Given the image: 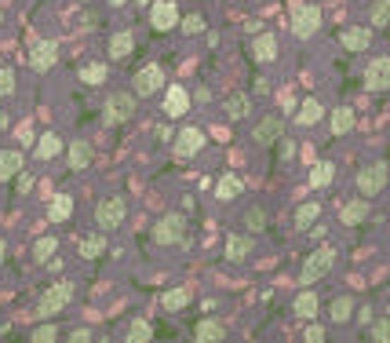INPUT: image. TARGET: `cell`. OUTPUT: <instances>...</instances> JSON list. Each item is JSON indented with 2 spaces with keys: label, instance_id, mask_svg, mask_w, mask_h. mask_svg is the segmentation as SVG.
I'll use <instances>...</instances> for the list:
<instances>
[{
  "label": "cell",
  "instance_id": "obj_1",
  "mask_svg": "<svg viewBox=\"0 0 390 343\" xmlns=\"http://www.w3.org/2000/svg\"><path fill=\"white\" fill-rule=\"evenodd\" d=\"M73 292H77V289H73V282H59V285H51L44 296L37 299L33 314H37V318H51V314H59V311L73 299Z\"/></svg>",
  "mask_w": 390,
  "mask_h": 343
},
{
  "label": "cell",
  "instance_id": "obj_2",
  "mask_svg": "<svg viewBox=\"0 0 390 343\" xmlns=\"http://www.w3.org/2000/svg\"><path fill=\"white\" fill-rule=\"evenodd\" d=\"M124 216H128L124 198H106V201H99V208H95V223H99L102 234H114V230L124 223Z\"/></svg>",
  "mask_w": 390,
  "mask_h": 343
},
{
  "label": "cell",
  "instance_id": "obj_3",
  "mask_svg": "<svg viewBox=\"0 0 390 343\" xmlns=\"http://www.w3.org/2000/svg\"><path fill=\"white\" fill-rule=\"evenodd\" d=\"M332 263H336V252L332 248H317L307 263H303V270H299V282L303 285H314V282H321L324 274L332 270Z\"/></svg>",
  "mask_w": 390,
  "mask_h": 343
},
{
  "label": "cell",
  "instance_id": "obj_4",
  "mask_svg": "<svg viewBox=\"0 0 390 343\" xmlns=\"http://www.w3.org/2000/svg\"><path fill=\"white\" fill-rule=\"evenodd\" d=\"M132 114H135V95L132 92H117V95L106 99V106H102L106 124H124V121H132Z\"/></svg>",
  "mask_w": 390,
  "mask_h": 343
},
{
  "label": "cell",
  "instance_id": "obj_5",
  "mask_svg": "<svg viewBox=\"0 0 390 343\" xmlns=\"http://www.w3.org/2000/svg\"><path fill=\"white\" fill-rule=\"evenodd\" d=\"M186 238V219L179 216V212H168L164 219H157L154 227V241L157 245H179Z\"/></svg>",
  "mask_w": 390,
  "mask_h": 343
},
{
  "label": "cell",
  "instance_id": "obj_6",
  "mask_svg": "<svg viewBox=\"0 0 390 343\" xmlns=\"http://www.w3.org/2000/svg\"><path fill=\"white\" fill-rule=\"evenodd\" d=\"M383 186H386V164H383V161L365 164V168L358 172V190H361L365 198H376Z\"/></svg>",
  "mask_w": 390,
  "mask_h": 343
},
{
  "label": "cell",
  "instance_id": "obj_7",
  "mask_svg": "<svg viewBox=\"0 0 390 343\" xmlns=\"http://www.w3.org/2000/svg\"><path fill=\"white\" fill-rule=\"evenodd\" d=\"M317 26H321V8L303 4V8L292 11V33H295V37H314Z\"/></svg>",
  "mask_w": 390,
  "mask_h": 343
},
{
  "label": "cell",
  "instance_id": "obj_8",
  "mask_svg": "<svg viewBox=\"0 0 390 343\" xmlns=\"http://www.w3.org/2000/svg\"><path fill=\"white\" fill-rule=\"evenodd\" d=\"M132 88H135L139 99H142V95H157V92L164 88V70H161V66H142V70L135 73V80H132Z\"/></svg>",
  "mask_w": 390,
  "mask_h": 343
},
{
  "label": "cell",
  "instance_id": "obj_9",
  "mask_svg": "<svg viewBox=\"0 0 390 343\" xmlns=\"http://www.w3.org/2000/svg\"><path fill=\"white\" fill-rule=\"evenodd\" d=\"M59 62V48H55V40H33V48H30V66L37 73H44L51 70Z\"/></svg>",
  "mask_w": 390,
  "mask_h": 343
},
{
  "label": "cell",
  "instance_id": "obj_10",
  "mask_svg": "<svg viewBox=\"0 0 390 343\" xmlns=\"http://www.w3.org/2000/svg\"><path fill=\"white\" fill-rule=\"evenodd\" d=\"M150 23H154V30L168 33L171 26H179V8L171 4V0H157V4L150 8Z\"/></svg>",
  "mask_w": 390,
  "mask_h": 343
},
{
  "label": "cell",
  "instance_id": "obj_11",
  "mask_svg": "<svg viewBox=\"0 0 390 343\" xmlns=\"http://www.w3.org/2000/svg\"><path fill=\"white\" fill-rule=\"evenodd\" d=\"M252 136H255L259 146H270V143H277L281 136H285V121H281L277 114H270V117H263V121L252 128Z\"/></svg>",
  "mask_w": 390,
  "mask_h": 343
},
{
  "label": "cell",
  "instance_id": "obj_12",
  "mask_svg": "<svg viewBox=\"0 0 390 343\" xmlns=\"http://www.w3.org/2000/svg\"><path fill=\"white\" fill-rule=\"evenodd\" d=\"M365 88L368 92H386L390 88V59H376L365 70Z\"/></svg>",
  "mask_w": 390,
  "mask_h": 343
},
{
  "label": "cell",
  "instance_id": "obj_13",
  "mask_svg": "<svg viewBox=\"0 0 390 343\" xmlns=\"http://www.w3.org/2000/svg\"><path fill=\"white\" fill-rule=\"evenodd\" d=\"M205 146V132H201V128H183V132H179V139H176V157H193V154H197V150Z\"/></svg>",
  "mask_w": 390,
  "mask_h": 343
},
{
  "label": "cell",
  "instance_id": "obj_14",
  "mask_svg": "<svg viewBox=\"0 0 390 343\" xmlns=\"http://www.w3.org/2000/svg\"><path fill=\"white\" fill-rule=\"evenodd\" d=\"M193 336H197L201 343H219V339H226V325L215 321V318H205V321L193 325Z\"/></svg>",
  "mask_w": 390,
  "mask_h": 343
},
{
  "label": "cell",
  "instance_id": "obj_15",
  "mask_svg": "<svg viewBox=\"0 0 390 343\" xmlns=\"http://www.w3.org/2000/svg\"><path fill=\"white\" fill-rule=\"evenodd\" d=\"M252 248H255L252 238H245V234H233V238H226V260H230V263H241V260H248V255H252Z\"/></svg>",
  "mask_w": 390,
  "mask_h": 343
},
{
  "label": "cell",
  "instance_id": "obj_16",
  "mask_svg": "<svg viewBox=\"0 0 390 343\" xmlns=\"http://www.w3.org/2000/svg\"><path fill=\"white\" fill-rule=\"evenodd\" d=\"M252 55H255V62H274L277 59V37L274 33H259L252 40Z\"/></svg>",
  "mask_w": 390,
  "mask_h": 343
},
{
  "label": "cell",
  "instance_id": "obj_17",
  "mask_svg": "<svg viewBox=\"0 0 390 343\" xmlns=\"http://www.w3.org/2000/svg\"><path fill=\"white\" fill-rule=\"evenodd\" d=\"M33 150H37L33 157H40V161H55V157L62 154V139H59L55 132H44V136L37 139V146H33Z\"/></svg>",
  "mask_w": 390,
  "mask_h": 343
},
{
  "label": "cell",
  "instance_id": "obj_18",
  "mask_svg": "<svg viewBox=\"0 0 390 343\" xmlns=\"http://www.w3.org/2000/svg\"><path fill=\"white\" fill-rule=\"evenodd\" d=\"M190 110V95L183 92V88H168V95H164V114L168 117H183Z\"/></svg>",
  "mask_w": 390,
  "mask_h": 343
},
{
  "label": "cell",
  "instance_id": "obj_19",
  "mask_svg": "<svg viewBox=\"0 0 390 343\" xmlns=\"http://www.w3.org/2000/svg\"><path fill=\"white\" fill-rule=\"evenodd\" d=\"M66 161H70V168H73V172L88 168V164H92V143L77 139V143H73V146L66 150Z\"/></svg>",
  "mask_w": 390,
  "mask_h": 343
},
{
  "label": "cell",
  "instance_id": "obj_20",
  "mask_svg": "<svg viewBox=\"0 0 390 343\" xmlns=\"http://www.w3.org/2000/svg\"><path fill=\"white\" fill-rule=\"evenodd\" d=\"M332 179H336V164L332 161H314L310 164V186L324 190V186H332Z\"/></svg>",
  "mask_w": 390,
  "mask_h": 343
},
{
  "label": "cell",
  "instance_id": "obj_21",
  "mask_svg": "<svg viewBox=\"0 0 390 343\" xmlns=\"http://www.w3.org/2000/svg\"><path fill=\"white\" fill-rule=\"evenodd\" d=\"M18 172H23V154H18V150H4V154H0V183L15 179Z\"/></svg>",
  "mask_w": 390,
  "mask_h": 343
},
{
  "label": "cell",
  "instance_id": "obj_22",
  "mask_svg": "<svg viewBox=\"0 0 390 343\" xmlns=\"http://www.w3.org/2000/svg\"><path fill=\"white\" fill-rule=\"evenodd\" d=\"M329 128H332V136H346L354 128V110L351 106H336L332 117H329Z\"/></svg>",
  "mask_w": 390,
  "mask_h": 343
},
{
  "label": "cell",
  "instance_id": "obj_23",
  "mask_svg": "<svg viewBox=\"0 0 390 343\" xmlns=\"http://www.w3.org/2000/svg\"><path fill=\"white\" fill-rule=\"evenodd\" d=\"M48 216H51V223H66L73 216V198L70 194H55L51 205H48Z\"/></svg>",
  "mask_w": 390,
  "mask_h": 343
},
{
  "label": "cell",
  "instance_id": "obj_24",
  "mask_svg": "<svg viewBox=\"0 0 390 343\" xmlns=\"http://www.w3.org/2000/svg\"><path fill=\"white\" fill-rule=\"evenodd\" d=\"M77 252H80V260H99V255L106 252V238L102 234H88V238L77 241Z\"/></svg>",
  "mask_w": 390,
  "mask_h": 343
},
{
  "label": "cell",
  "instance_id": "obj_25",
  "mask_svg": "<svg viewBox=\"0 0 390 343\" xmlns=\"http://www.w3.org/2000/svg\"><path fill=\"white\" fill-rule=\"evenodd\" d=\"M368 44H372V33H368L365 26H354V30L343 33V48L346 52H365Z\"/></svg>",
  "mask_w": 390,
  "mask_h": 343
},
{
  "label": "cell",
  "instance_id": "obj_26",
  "mask_svg": "<svg viewBox=\"0 0 390 343\" xmlns=\"http://www.w3.org/2000/svg\"><path fill=\"white\" fill-rule=\"evenodd\" d=\"M339 219H343V227H358V223H365V219H368V201H351V205H343Z\"/></svg>",
  "mask_w": 390,
  "mask_h": 343
},
{
  "label": "cell",
  "instance_id": "obj_27",
  "mask_svg": "<svg viewBox=\"0 0 390 343\" xmlns=\"http://www.w3.org/2000/svg\"><path fill=\"white\" fill-rule=\"evenodd\" d=\"M132 48H135V37L128 33V30L110 37V59H124V55H132Z\"/></svg>",
  "mask_w": 390,
  "mask_h": 343
},
{
  "label": "cell",
  "instance_id": "obj_28",
  "mask_svg": "<svg viewBox=\"0 0 390 343\" xmlns=\"http://www.w3.org/2000/svg\"><path fill=\"white\" fill-rule=\"evenodd\" d=\"M317 216H321V205H317V201L303 205V208L295 212V230H310V227L317 223Z\"/></svg>",
  "mask_w": 390,
  "mask_h": 343
},
{
  "label": "cell",
  "instance_id": "obj_29",
  "mask_svg": "<svg viewBox=\"0 0 390 343\" xmlns=\"http://www.w3.org/2000/svg\"><path fill=\"white\" fill-rule=\"evenodd\" d=\"M292 307H295L299 318H307V321H310V318H317V296H314V292H299Z\"/></svg>",
  "mask_w": 390,
  "mask_h": 343
},
{
  "label": "cell",
  "instance_id": "obj_30",
  "mask_svg": "<svg viewBox=\"0 0 390 343\" xmlns=\"http://www.w3.org/2000/svg\"><path fill=\"white\" fill-rule=\"evenodd\" d=\"M321 117H324V110H321V102H317V99H307V102L299 106V114H295L299 124H317Z\"/></svg>",
  "mask_w": 390,
  "mask_h": 343
},
{
  "label": "cell",
  "instance_id": "obj_31",
  "mask_svg": "<svg viewBox=\"0 0 390 343\" xmlns=\"http://www.w3.org/2000/svg\"><path fill=\"white\" fill-rule=\"evenodd\" d=\"M237 194H241V179H237V176H223L219 186H215V198H219V201H233Z\"/></svg>",
  "mask_w": 390,
  "mask_h": 343
},
{
  "label": "cell",
  "instance_id": "obj_32",
  "mask_svg": "<svg viewBox=\"0 0 390 343\" xmlns=\"http://www.w3.org/2000/svg\"><path fill=\"white\" fill-rule=\"evenodd\" d=\"M55 252H59V241H55V238H37V245H33V260H37V263H48Z\"/></svg>",
  "mask_w": 390,
  "mask_h": 343
},
{
  "label": "cell",
  "instance_id": "obj_33",
  "mask_svg": "<svg viewBox=\"0 0 390 343\" xmlns=\"http://www.w3.org/2000/svg\"><path fill=\"white\" fill-rule=\"evenodd\" d=\"M190 303V289H171L164 292V311H183Z\"/></svg>",
  "mask_w": 390,
  "mask_h": 343
},
{
  "label": "cell",
  "instance_id": "obj_34",
  "mask_svg": "<svg viewBox=\"0 0 390 343\" xmlns=\"http://www.w3.org/2000/svg\"><path fill=\"white\" fill-rule=\"evenodd\" d=\"M80 80L84 84H102L106 80V66H102V62H88V66H80Z\"/></svg>",
  "mask_w": 390,
  "mask_h": 343
},
{
  "label": "cell",
  "instance_id": "obj_35",
  "mask_svg": "<svg viewBox=\"0 0 390 343\" xmlns=\"http://www.w3.org/2000/svg\"><path fill=\"white\" fill-rule=\"evenodd\" d=\"M226 114H230L233 121H241V117L248 114V99H245V95H230V99H226Z\"/></svg>",
  "mask_w": 390,
  "mask_h": 343
},
{
  "label": "cell",
  "instance_id": "obj_36",
  "mask_svg": "<svg viewBox=\"0 0 390 343\" xmlns=\"http://www.w3.org/2000/svg\"><path fill=\"white\" fill-rule=\"evenodd\" d=\"M150 336H154L150 321H132V329H128V339H132V343H146Z\"/></svg>",
  "mask_w": 390,
  "mask_h": 343
},
{
  "label": "cell",
  "instance_id": "obj_37",
  "mask_svg": "<svg viewBox=\"0 0 390 343\" xmlns=\"http://www.w3.org/2000/svg\"><path fill=\"white\" fill-rule=\"evenodd\" d=\"M245 227H248V230H263V227H267V212L259 208V205L248 208V212H245Z\"/></svg>",
  "mask_w": 390,
  "mask_h": 343
},
{
  "label": "cell",
  "instance_id": "obj_38",
  "mask_svg": "<svg viewBox=\"0 0 390 343\" xmlns=\"http://www.w3.org/2000/svg\"><path fill=\"white\" fill-rule=\"evenodd\" d=\"M15 92V70L11 66H0V99H8Z\"/></svg>",
  "mask_w": 390,
  "mask_h": 343
},
{
  "label": "cell",
  "instance_id": "obj_39",
  "mask_svg": "<svg viewBox=\"0 0 390 343\" xmlns=\"http://www.w3.org/2000/svg\"><path fill=\"white\" fill-rule=\"evenodd\" d=\"M372 26H390V0H379L372 8Z\"/></svg>",
  "mask_w": 390,
  "mask_h": 343
},
{
  "label": "cell",
  "instance_id": "obj_40",
  "mask_svg": "<svg viewBox=\"0 0 390 343\" xmlns=\"http://www.w3.org/2000/svg\"><path fill=\"white\" fill-rule=\"evenodd\" d=\"M351 314H354V303H351V299H346V296H343V299H336V303H332V318H336V321H346Z\"/></svg>",
  "mask_w": 390,
  "mask_h": 343
},
{
  "label": "cell",
  "instance_id": "obj_41",
  "mask_svg": "<svg viewBox=\"0 0 390 343\" xmlns=\"http://www.w3.org/2000/svg\"><path fill=\"white\" fill-rule=\"evenodd\" d=\"M372 339H379V343H390V318H383V321H372Z\"/></svg>",
  "mask_w": 390,
  "mask_h": 343
},
{
  "label": "cell",
  "instance_id": "obj_42",
  "mask_svg": "<svg viewBox=\"0 0 390 343\" xmlns=\"http://www.w3.org/2000/svg\"><path fill=\"white\" fill-rule=\"evenodd\" d=\"M179 26H183V33H201V30H205V18H201V15H186Z\"/></svg>",
  "mask_w": 390,
  "mask_h": 343
},
{
  "label": "cell",
  "instance_id": "obj_43",
  "mask_svg": "<svg viewBox=\"0 0 390 343\" xmlns=\"http://www.w3.org/2000/svg\"><path fill=\"white\" fill-rule=\"evenodd\" d=\"M33 176H30V172H18V176H15V190H18V194H30V190H33Z\"/></svg>",
  "mask_w": 390,
  "mask_h": 343
},
{
  "label": "cell",
  "instance_id": "obj_44",
  "mask_svg": "<svg viewBox=\"0 0 390 343\" xmlns=\"http://www.w3.org/2000/svg\"><path fill=\"white\" fill-rule=\"evenodd\" d=\"M55 336H59V332H55L51 325H44V329H33V336H30V339H37V343H48V339H55Z\"/></svg>",
  "mask_w": 390,
  "mask_h": 343
},
{
  "label": "cell",
  "instance_id": "obj_45",
  "mask_svg": "<svg viewBox=\"0 0 390 343\" xmlns=\"http://www.w3.org/2000/svg\"><path fill=\"white\" fill-rule=\"evenodd\" d=\"M307 339H310V343H321V339H324V329H317V325L307 329Z\"/></svg>",
  "mask_w": 390,
  "mask_h": 343
},
{
  "label": "cell",
  "instance_id": "obj_46",
  "mask_svg": "<svg viewBox=\"0 0 390 343\" xmlns=\"http://www.w3.org/2000/svg\"><path fill=\"white\" fill-rule=\"evenodd\" d=\"M281 110L292 114V110H295V99H292V95H281Z\"/></svg>",
  "mask_w": 390,
  "mask_h": 343
},
{
  "label": "cell",
  "instance_id": "obj_47",
  "mask_svg": "<svg viewBox=\"0 0 390 343\" xmlns=\"http://www.w3.org/2000/svg\"><path fill=\"white\" fill-rule=\"evenodd\" d=\"M255 92H259V95H267V92H270V80H267V77H259V80H255Z\"/></svg>",
  "mask_w": 390,
  "mask_h": 343
},
{
  "label": "cell",
  "instance_id": "obj_48",
  "mask_svg": "<svg viewBox=\"0 0 390 343\" xmlns=\"http://www.w3.org/2000/svg\"><path fill=\"white\" fill-rule=\"evenodd\" d=\"M281 154L292 157V154H295V143H292V139H285V143H281Z\"/></svg>",
  "mask_w": 390,
  "mask_h": 343
},
{
  "label": "cell",
  "instance_id": "obj_49",
  "mask_svg": "<svg viewBox=\"0 0 390 343\" xmlns=\"http://www.w3.org/2000/svg\"><path fill=\"white\" fill-rule=\"evenodd\" d=\"M18 139H23V146H26V143H33V132L30 128H18Z\"/></svg>",
  "mask_w": 390,
  "mask_h": 343
},
{
  "label": "cell",
  "instance_id": "obj_50",
  "mask_svg": "<svg viewBox=\"0 0 390 343\" xmlns=\"http://www.w3.org/2000/svg\"><path fill=\"white\" fill-rule=\"evenodd\" d=\"M4 255H8V245H4V241H0V263H4Z\"/></svg>",
  "mask_w": 390,
  "mask_h": 343
},
{
  "label": "cell",
  "instance_id": "obj_51",
  "mask_svg": "<svg viewBox=\"0 0 390 343\" xmlns=\"http://www.w3.org/2000/svg\"><path fill=\"white\" fill-rule=\"evenodd\" d=\"M0 128H8V114L4 110H0Z\"/></svg>",
  "mask_w": 390,
  "mask_h": 343
},
{
  "label": "cell",
  "instance_id": "obj_52",
  "mask_svg": "<svg viewBox=\"0 0 390 343\" xmlns=\"http://www.w3.org/2000/svg\"><path fill=\"white\" fill-rule=\"evenodd\" d=\"M110 4H114V8H117V4H124V0H110Z\"/></svg>",
  "mask_w": 390,
  "mask_h": 343
},
{
  "label": "cell",
  "instance_id": "obj_53",
  "mask_svg": "<svg viewBox=\"0 0 390 343\" xmlns=\"http://www.w3.org/2000/svg\"><path fill=\"white\" fill-rule=\"evenodd\" d=\"M0 23H4V8H0Z\"/></svg>",
  "mask_w": 390,
  "mask_h": 343
},
{
  "label": "cell",
  "instance_id": "obj_54",
  "mask_svg": "<svg viewBox=\"0 0 390 343\" xmlns=\"http://www.w3.org/2000/svg\"><path fill=\"white\" fill-rule=\"evenodd\" d=\"M139 4H150V0H139Z\"/></svg>",
  "mask_w": 390,
  "mask_h": 343
}]
</instances>
